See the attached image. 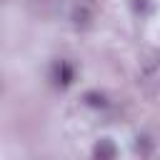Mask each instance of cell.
Wrapping results in <instances>:
<instances>
[{
    "label": "cell",
    "mask_w": 160,
    "mask_h": 160,
    "mask_svg": "<svg viewBox=\"0 0 160 160\" xmlns=\"http://www.w3.org/2000/svg\"><path fill=\"white\" fill-rule=\"evenodd\" d=\"M72 80H75V68L68 60H58L52 65V82L58 88H68V85H72Z\"/></svg>",
    "instance_id": "6da1fadb"
},
{
    "label": "cell",
    "mask_w": 160,
    "mask_h": 160,
    "mask_svg": "<svg viewBox=\"0 0 160 160\" xmlns=\"http://www.w3.org/2000/svg\"><path fill=\"white\" fill-rule=\"evenodd\" d=\"M115 155H118V148H115L112 140L102 138V140L95 145V160H115Z\"/></svg>",
    "instance_id": "7a4b0ae2"
},
{
    "label": "cell",
    "mask_w": 160,
    "mask_h": 160,
    "mask_svg": "<svg viewBox=\"0 0 160 160\" xmlns=\"http://www.w3.org/2000/svg\"><path fill=\"white\" fill-rule=\"evenodd\" d=\"M85 102L92 105V108H102V105H105V98H102L100 92H88V95H85Z\"/></svg>",
    "instance_id": "3957f363"
},
{
    "label": "cell",
    "mask_w": 160,
    "mask_h": 160,
    "mask_svg": "<svg viewBox=\"0 0 160 160\" xmlns=\"http://www.w3.org/2000/svg\"><path fill=\"white\" fill-rule=\"evenodd\" d=\"M88 18H90L88 8H78V10H75V20H78V22H82V25H85V22H88Z\"/></svg>",
    "instance_id": "277c9868"
}]
</instances>
